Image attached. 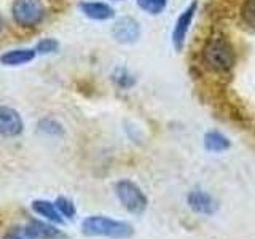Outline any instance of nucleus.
I'll return each instance as SVG.
<instances>
[{"instance_id": "obj_1", "label": "nucleus", "mask_w": 255, "mask_h": 239, "mask_svg": "<svg viewBox=\"0 0 255 239\" xmlns=\"http://www.w3.org/2000/svg\"><path fill=\"white\" fill-rule=\"evenodd\" d=\"M82 230L86 236H104L112 239H126L134 233L132 225L128 222L115 220L106 215H90L82 223Z\"/></svg>"}, {"instance_id": "obj_2", "label": "nucleus", "mask_w": 255, "mask_h": 239, "mask_svg": "<svg viewBox=\"0 0 255 239\" xmlns=\"http://www.w3.org/2000/svg\"><path fill=\"white\" fill-rule=\"evenodd\" d=\"M203 61L214 72H228L235 64V51L223 38H211L203 48Z\"/></svg>"}, {"instance_id": "obj_3", "label": "nucleus", "mask_w": 255, "mask_h": 239, "mask_svg": "<svg viewBox=\"0 0 255 239\" xmlns=\"http://www.w3.org/2000/svg\"><path fill=\"white\" fill-rule=\"evenodd\" d=\"M115 193L118 201L122 203V206L126 211H129L132 214H142L147 209L148 199L145 193L140 190L139 185H135L131 180H120L115 183Z\"/></svg>"}, {"instance_id": "obj_4", "label": "nucleus", "mask_w": 255, "mask_h": 239, "mask_svg": "<svg viewBox=\"0 0 255 239\" xmlns=\"http://www.w3.org/2000/svg\"><path fill=\"white\" fill-rule=\"evenodd\" d=\"M11 13L21 27H35L45 18V5L42 0H14Z\"/></svg>"}, {"instance_id": "obj_5", "label": "nucleus", "mask_w": 255, "mask_h": 239, "mask_svg": "<svg viewBox=\"0 0 255 239\" xmlns=\"http://www.w3.org/2000/svg\"><path fill=\"white\" fill-rule=\"evenodd\" d=\"M112 35H114V38L118 43L131 45V43H135L139 40L140 26L134 18L125 16V18H120L114 24V27H112Z\"/></svg>"}, {"instance_id": "obj_6", "label": "nucleus", "mask_w": 255, "mask_h": 239, "mask_svg": "<svg viewBox=\"0 0 255 239\" xmlns=\"http://www.w3.org/2000/svg\"><path fill=\"white\" fill-rule=\"evenodd\" d=\"M24 121L18 110L8 106H0V135L3 137H16L22 134Z\"/></svg>"}, {"instance_id": "obj_7", "label": "nucleus", "mask_w": 255, "mask_h": 239, "mask_svg": "<svg viewBox=\"0 0 255 239\" xmlns=\"http://www.w3.org/2000/svg\"><path fill=\"white\" fill-rule=\"evenodd\" d=\"M196 6H198L196 2H191V5L188 8H185V11L179 16L177 22H175L174 30H172V43L175 46V50L180 51L183 43H185V37H187V32L190 29V24H191V21H193Z\"/></svg>"}, {"instance_id": "obj_8", "label": "nucleus", "mask_w": 255, "mask_h": 239, "mask_svg": "<svg viewBox=\"0 0 255 239\" xmlns=\"http://www.w3.org/2000/svg\"><path fill=\"white\" fill-rule=\"evenodd\" d=\"M188 206L193 209L196 214H204V215H212L217 211V203L215 199L206 193L203 190H193L188 195Z\"/></svg>"}, {"instance_id": "obj_9", "label": "nucleus", "mask_w": 255, "mask_h": 239, "mask_svg": "<svg viewBox=\"0 0 255 239\" xmlns=\"http://www.w3.org/2000/svg\"><path fill=\"white\" fill-rule=\"evenodd\" d=\"M80 10L86 16V18L94 21H107L114 18V8L102 2H83L80 3Z\"/></svg>"}, {"instance_id": "obj_10", "label": "nucleus", "mask_w": 255, "mask_h": 239, "mask_svg": "<svg viewBox=\"0 0 255 239\" xmlns=\"http://www.w3.org/2000/svg\"><path fill=\"white\" fill-rule=\"evenodd\" d=\"M35 56H37L35 48L34 50H30V48H19V50H11L2 54L0 56V62L8 67H16V66H22V64L34 61Z\"/></svg>"}, {"instance_id": "obj_11", "label": "nucleus", "mask_w": 255, "mask_h": 239, "mask_svg": "<svg viewBox=\"0 0 255 239\" xmlns=\"http://www.w3.org/2000/svg\"><path fill=\"white\" fill-rule=\"evenodd\" d=\"M26 230L35 239H59L64 236L61 233V230H58L51 223H46L42 220H30Z\"/></svg>"}, {"instance_id": "obj_12", "label": "nucleus", "mask_w": 255, "mask_h": 239, "mask_svg": "<svg viewBox=\"0 0 255 239\" xmlns=\"http://www.w3.org/2000/svg\"><path fill=\"white\" fill-rule=\"evenodd\" d=\"M32 209H34V212L38 214L40 217H45L48 222H51V223H62L64 222V217L58 211L56 204L51 201H46V199H35V201L32 203Z\"/></svg>"}, {"instance_id": "obj_13", "label": "nucleus", "mask_w": 255, "mask_h": 239, "mask_svg": "<svg viewBox=\"0 0 255 239\" xmlns=\"http://www.w3.org/2000/svg\"><path fill=\"white\" fill-rule=\"evenodd\" d=\"M204 145L209 151H223L230 147V140L220 132H207L204 135Z\"/></svg>"}, {"instance_id": "obj_14", "label": "nucleus", "mask_w": 255, "mask_h": 239, "mask_svg": "<svg viewBox=\"0 0 255 239\" xmlns=\"http://www.w3.org/2000/svg\"><path fill=\"white\" fill-rule=\"evenodd\" d=\"M112 80H114V83L118 86V88H123V90H128V88H131L135 85V77L131 75L129 72L126 69L120 67L114 72V75H112Z\"/></svg>"}, {"instance_id": "obj_15", "label": "nucleus", "mask_w": 255, "mask_h": 239, "mask_svg": "<svg viewBox=\"0 0 255 239\" xmlns=\"http://www.w3.org/2000/svg\"><path fill=\"white\" fill-rule=\"evenodd\" d=\"M167 0H137V5L148 14H159L166 8Z\"/></svg>"}, {"instance_id": "obj_16", "label": "nucleus", "mask_w": 255, "mask_h": 239, "mask_svg": "<svg viewBox=\"0 0 255 239\" xmlns=\"http://www.w3.org/2000/svg\"><path fill=\"white\" fill-rule=\"evenodd\" d=\"M56 207H58V211L61 212L62 217L66 219H74L75 214H77V209H75V204L70 201V199L64 198V196H59L58 199L54 201Z\"/></svg>"}, {"instance_id": "obj_17", "label": "nucleus", "mask_w": 255, "mask_h": 239, "mask_svg": "<svg viewBox=\"0 0 255 239\" xmlns=\"http://www.w3.org/2000/svg\"><path fill=\"white\" fill-rule=\"evenodd\" d=\"M38 126H40V131H43L45 134H50V135H62L64 134L62 124H59L53 118H43V120H40Z\"/></svg>"}, {"instance_id": "obj_18", "label": "nucleus", "mask_w": 255, "mask_h": 239, "mask_svg": "<svg viewBox=\"0 0 255 239\" xmlns=\"http://www.w3.org/2000/svg\"><path fill=\"white\" fill-rule=\"evenodd\" d=\"M241 18L247 26L255 29V0H246L241 8Z\"/></svg>"}, {"instance_id": "obj_19", "label": "nucleus", "mask_w": 255, "mask_h": 239, "mask_svg": "<svg viewBox=\"0 0 255 239\" xmlns=\"http://www.w3.org/2000/svg\"><path fill=\"white\" fill-rule=\"evenodd\" d=\"M58 48H59L58 40H54V38H43L42 42L37 43L35 51H37V54H51V53L58 51Z\"/></svg>"}, {"instance_id": "obj_20", "label": "nucleus", "mask_w": 255, "mask_h": 239, "mask_svg": "<svg viewBox=\"0 0 255 239\" xmlns=\"http://www.w3.org/2000/svg\"><path fill=\"white\" fill-rule=\"evenodd\" d=\"M3 239H35V238L32 236L26 228L14 227V228H10L6 231V235L3 236Z\"/></svg>"}, {"instance_id": "obj_21", "label": "nucleus", "mask_w": 255, "mask_h": 239, "mask_svg": "<svg viewBox=\"0 0 255 239\" xmlns=\"http://www.w3.org/2000/svg\"><path fill=\"white\" fill-rule=\"evenodd\" d=\"M3 29V18H2V14H0V32H2Z\"/></svg>"}, {"instance_id": "obj_22", "label": "nucleus", "mask_w": 255, "mask_h": 239, "mask_svg": "<svg viewBox=\"0 0 255 239\" xmlns=\"http://www.w3.org/2000/svg\"><path fill=\"white\" fill-rule=\"evenodd\" d=\"M114 2H122V0H114Z\"/></svg>"}]
</instances>
